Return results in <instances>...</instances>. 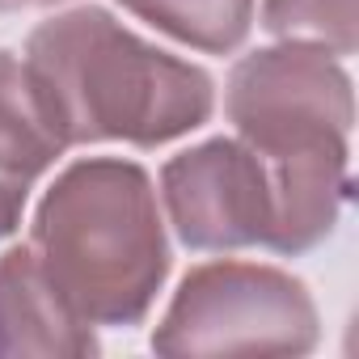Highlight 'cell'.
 Returning a JSON list of instances; mask_svg holds the SVG:
<instances>
[{
  "mask_svg": "<svg viewBox=\"0 0 359 359\" xmlns=\"http://www.w3.org/2000/svg\"><path fill=\"white\" fill-rule=\"evenodd\" d=\"M30 254L85 325L140 321L169 271L144 169L123 161L68 169L39 212Z\"/></svg>",
  "mask_w": 359,
  "mask_h": 359,
  "instance_id": "obj_1",
  "label": "cell"
},
{
  "mask_svg": "<svg viewBox=\"0 0 359 359\" xmlns=\"http://www.w3.org/2000/svg\"><path fill=\"white\" fill-rule=\"evenodd\" d=\"M26 68L39 81L47 110L68 144H161L212 114L208 72L144 47L97 9L34 30Z\"/></svg>",
  "mask_w": 359,
  "mask_h": 359,
  "instance_id": "obj_2",
  "label": "cell"
},
{
  "mask_svg": "<svg viewBox=\"0 0 359 359\" xmlns=\"http://www.w3.org/2000/svg\"><path fill=\"white\" fill-rule=\"evenodd\" d=\"M152 346L169 355H300L317 346V309L304 283L275 266L216 262L187 275L161 330L152 334Z\"/></svg>",
  "mask_w": 359,
  "mask_h": 359,
  "instance_id": "obj_3",
  "label": "cell"
},
{
  "mask_svg": "<svg viewBox=\"0 0 359 359\" xmlns=\"http://www.w3.org/2000/svg\"><path fill=\"white\" fill-rule=\"evenodd\" d=\"M321 47L258 51L233 72L229 114L262 156L346 152L351 81Z\"/></svg>",
  "mask_w": 359,
  "mask_h": 359,
  "instance_id": "obj_4",
  "label": "cell"
},
{
  "mask_svg": "<svg viewBox=\"0 0 359 359\" xmlns=\"http://www.w3.org/2000/svg\"><path fill=\"white\" fill-rule=\"evenodd\" d=\"M173 229L195 250L266 245L275 233V182L262 152L216 140L165 169Z\"/></svg>",
  "mask_w": 359,
  "mask_h": 359,
  "instance_id": "obj_5",
  "label": "cell"
},
{
  "mask_svg": "<svg viewBox=\"0 0 359 359\" xmlns=\"http://www.w3.org/2000/svg\"><path fill=\"white\" fill-rule=\"evenodd\" d=\"M81 355L97 351L93 325H85L47 283L30 250H9L0 258V355Z\"/></svg>",
  "mask_w": 359,
  "mask_h": 359,
  "instance_id": "obj_6",
  "label": "cell"
},
{
  "mask_svg": "<svg viewBox=\"0 0 359 359\" xmlns=\"http://www.w3.org/2000/svg\"><path fill=\"white\" fill-rule=\"evenodd\" d=\"M123 5L203 51L237 47L254 18V0H123Z\"/></svg>",
  "mask_w": 359,
  "mask_h": 359,
  "instance_id": "obj_7",
  "label": "cell"
},
{
  "mask_svg": "<svg viewBox=\"0 0 359 359\" xmlns=\"http://www.w3.org/2000/svg\"><path fill=\"white\" fill-rule=\"evenodd\" d=\"M266 30L317 43L321 51H355V0H266Z\"/></svg>",
  "mask_w": 359,
  "mask_h": 359,
  "instance_id": "obj_8",
  "label": "cell"
},
{
  "mask_svg": "<svg viewBox=\"0 0 359 359\" xmlns=\"http://www.w3.org/2000/svg\"><path fill=\"white\" fill-rule=\"evenodd\" d=\"M22 208H26V187L22 182H9V177H0V237L13 233Z\"/></svg>",
  "mask_w": 359,
  "mask_h": 359,
  "instance_id": "obj_9",
  "label": "cell"
},
{
  "mask_svg": "<svg viewBox=\"0 0 359 359\" xmlns=\"http://www.w3.org/2000/svg\"><path fill=\"white\" fill-rule=\"evenodd\" d=\"M26 5H51V0H0V9H26Z\"/></svg>",
  "mask_w": 359,
  "mask_h": 359,
  "instance_id": "obj_10",
  "label": "cell"
}]
</instances>
